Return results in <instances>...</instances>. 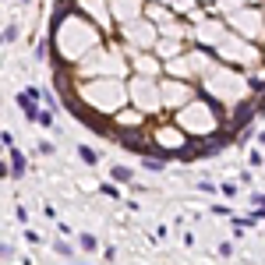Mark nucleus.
<instances>
[{"label":"nucleus","mask_w":265,"mask_h":265,"mask_svg":"<svg viewBox=\"0 0 265 265\" xmlns=\"http://www.w3.org/2000/svg\"><path fill=\"white\" fill-rule=\"evenodd\" d=\"M14 39H18V28L7 25V28H4V43H14Z\"/></svg>","instance_id":"10"},{"label":"nucleus","mask_w":265,"mask_h":265,"mask_svg":"<svg viewBox=\"0 0 265 265\" xmlns=\"http://www.w3.org/2000/svg\"><path fill=\"white\" fill-rule=\"evenodd\" d=\"M78 241H82V248H85V251H96V248H99V241H96L92 234H82Z\"/></svg>","instance_id":"6"},{"label":"nucleus","mask_w":265,"mask_h":265,"mask_svg":"<svg viewBox=\"0 0 265 265\" xmlns=\"http://www.w3.org/2000/svg\"><path fill=\"white\" fill-rule=\"evenodd\" d=\"M64 14H67V0H60V4H57V11H53V25H60Z\"/></svg>","instance_id":"8"},{"label":"nucleus","mask_w":265,"mask_h":265,"mask_svg":"<svg viewBox=\"0 0 265 265\" xmlns=\"http://www.w3.org/2000/svg\"><path fill=\"white\" fill-rule=\"evenodd\" d=\"M255 117V106L251 103H244V106H237V113H234V128L237 131H248V121Z\"/></svg>","instance_id":"3"},{"label":"nucleus","mask_w":265,"mask_h":265,"mask_svg":"<svg viewBox=\"0 0 265 265\" xmlns=\"http://www.w3.org/2000/svg\"><path fill=\"white\" fill-rule=\"evenodd\" d=\"M255 202H258V205H262V209H265V195H255Z\"/></svg>","instance_id":"13"},{"label":"nucleus","mask_w":265,"mask_h":265,"mask_svg":"<svg viewBox=\"0 0 265 265\" xmlns=\"http://www.w3.org/2000/svg\"><path fill=\"white\" fill-rule=\"evenodd\" d=\"M35 124H43V128H50V124H53V113H50V110H43V113H39V121H35Z\"/></svg>","instance_id":"9"},{"label":"nucleus","mask_w":265,"mask_h":265,"mask_svg":"<svg viewBox=\"0 0 265 265\" xmlns=\"http://www.w3.org/2000/svg\"><path fill=\"white\" fill-rule=\"evenodd\" d=\"M78 156L89 163V166H96L99 163V156H96V148H89V145H78Z\"/></svg>","instance_id":"5"},{"label":"nucleus","mask_w":265,"mask_h":265,"mask_svg":"<svg viewBox=\"0 0 265 265\" xmlns=\"http://www.w3.org/2000/svg\"><path fill=\"white\" fill-rule=\"evenodd\" d=\"M113 180H121V184L131 180V170H128V166H113Z\"/></svg>","instance_id":"7"},{"label":"nucleus","mask_w":265,"mask_h":265,"mask_svg":"<svg viewBox=\"0 0 265 265\" xmlns=\"http://www.w3.org/2000/svg\"><path fill=\"white\" fill-rule=\"evenodd\" d=\"M35 99H43V89H25L14 103L21 106V113H25V117L28 121H39V110H35Z\"/></svg>","instance_id":"1"},{"label":"nucleus","mask_w":265,"mask_h":265,"mask_svg":"<svg viewBox=\"0 0 265 265\" xmlns=\"http://www.w3.org/2000/svg\"><path fill=\"white\" fill-rule=\"evenodd\" d=\"M121 145L138 148V152H152V148H148V141H145V134H134V131H124V134H121Z\"/></svg>","instance_id":"2"},{"label":"nucleus","mask_w":265,"mask_h":265,"mask_svg":"<svg viewBox=\"0 0 265 265\" xmlns=\"http://www.w3.org/2000/svg\"><path fill=\"white\" fill-rule=\"evenodd\" d=\"M46 53H50V46L43 43V46H35V60H46Z\"/></svg>","instance_id":"11"},{"label":"nucleus","mask_w":265,"mask_h":265,"mask_svg":"<svg viewBox=\"0 0 265 265\" xmlns=\"http://www.w3.org/2000/svg\"><path fill=\"white\" fill-rule=\"evenodd\" d=\"M145 170H163V159H145Z\"/></svg>","instance_id":"12"},{"label":"nucleus","mask_w":265,"mask_h":265,"mask_svg":"<svg viewBox=\"0 0 265 265\" xmlns=\"http://www.w3.org/2000/svg\"><path fill=\"white\" fill-rule=\"evenodd\" d=\"M7 159H11V177H14V180L25 177V156L18 152V148H11V156H7Z\"/></svg>","instance_id":"4"}]
</instances>
